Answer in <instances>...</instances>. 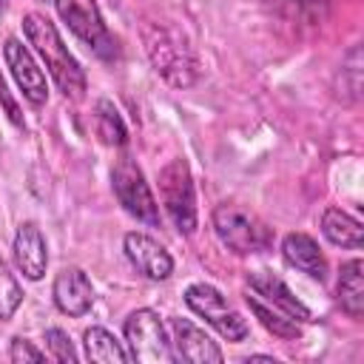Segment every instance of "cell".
<instances>
[{
    "mask_svg": "<svg viewBox=\"0 0 364 364\" xmlns=\"http://www.w3.org/2000/svg\"><path fill=\"white\" fill-rule=\"evenodd\" d=\"M23 34L34 46V51L43 57V63H46L51 80L57 82V88L68 100H80L85 94V71L74 60V54L68 51V46L63 43L57 26L48 17H43L37 11H28L23 17Z\"/></svg>",
    "mask_w": 364,
    "mask_h": 364,
    "instance_id": "obj_1",
    "label": "cell"
},
{
    "mask_svg": "<svg viewBox=\"0 0 364 364\" xmlns=\"http://www.w3.org/2000/svg\"><path fill=\"white\" fill-rule=\"evenodd\" d=\"M142 40H145L148 60L162 80H168L176 88H185L196 80L199 63L188 46V40L176 28L162 26V23H151V26H145Z\"/></svg>",
    "mask_w": 364,
    "mask_h": 364,
    "instance_id": "obj_2",
    "label": "cell"
},
{
    "mask_svg": "<svg viewBox=\"0 0 364 364\" xmlns=\"http://www.w3.org/2000/svg\"><path fill=\"white\" fill-rule=\"evenodd\" d=\"M210 222H213V233L219 236V242L239 256L262 253L273 245V230L256 213L239 205H219Z\"/></svg>",
    "mask_w": 364,
    "mask_h": 364,
    "instance_id": "obj_3",
    "label": "cell"
},
{
    "mask_svg": "<svg viewBox=\"0 0 364 364\" xmlns=\"http://www.w3.org/2000/svg\"><path fill=\"white\" fill-rule=\"evenodd\" d=\"M122 333H125L131 361H139V364H173L176 361V353L165 333V324H162L159 313H154L151 307L134 310L125 318Z\"/></svg>",
    "mask_w": 364,
    "mask_h": 364,
    "instance_id": "obj_4",
    "label": "cell"
},
{
    "mask_svg": "<svg viewBox=\"0 0 364 364\" xmlns=\"http://www.w3.org/2000/svg\"><path fill=\"white\" fill-rule=\"evenodd\" d=\"M159 196L162 205L176 225L179 233L191 236L196 230V191H193V176L185 159H171L159 171Z\"/></svg>",
    "mask_w": 364,
    "mask_h": 364,
    "instance_id": "obj_5",
    "label": "cell"
},
{
    "mask_svg": "<svg viewBox=\"0 0 364 364\" xmlns=\"http://www.w3.org/2000/svg\"><path fill=\"white\" fill-rule=\"evenodd\" d=\"M54 9L60 14V20L71 28V34L77 40H82L97 57H102V60L117 57V40L105 28L97 0H54Z\"/></svg>",
    "mask_w": 364,
    "mask_h": 364,
    "instance_id": "obj_6",
    "label": "cell"
},
{
    "mask_svg": "<svg viewBox=\"0 0 364 364\" xmlns=\"http://www.w3.org/2000/svg\"><path fill=\"white\" fill-rule=\"evenodd\" d=\"M111 188L119 199V205L139 222H145L148 228H156L159 225V205L151 193V185L145 182V173L142 168L125 154L114 162L111 168Z\"/></svg>",
    "mask_w": 364,
    "mask_h": 364,
    "instance_id": "obj_7",
    "label": "cell"
},
{
    "mask_svg": "<svg viewBox=\"0 0 364 364\" xmlns=\"http://www.w3.org/2000/svg\"><path fill=\"white\" fill-rule=\"evenodd\" d=\"M185 304L202 316L222 338L228 341H245L247 338V321L228 304V299L213 287V284H205V282H196L185 290Z\"/></svg>",
    "mask_w": 364,
    "mask_h": 364,
    "instance_id": "obj_8",
    "label": "cell"
},
{
    "mask_svg": "<svg viewBox=\"0 0 364 364\" xmlns=\"http://www.w3.org/2000/svg\"><path fill=\"white\" fill-rule=\"evenodd\" d=\"M3 57H6V65H9L17 88L23 91V97L31 105H43L48 100V82H46V74L40 71L37 60L31 57V51L17 37H9L3 43Z\"/></svg>",
    "mask_w": 364,
    "mask_h": 364,
    "instance_id": "obj_9",
    "label": "cell"
},
{
    "mask_svg": "<svg viewBox=\"0 0 364 364\" xmlns=\"http://www.w3.org/2000/svg\"><path fill=\"white\" fill-rule=\"evenodd\" d=\"M122 250L128 256V262L145 276V279H154V282H162L173 273V259L171 253L148 233L142 230H131L125 233L122 239Z\"/></svg>",
    "mask_w": 364,
    "mask_h": 364,
    "instance_id": "obj_10",
    "label": "cell"
},
{
    "mask_svg": "<svg viewBox=\"0 0 364 364\" xmlns=\"http://www.w3.org/2000/svg\"><path fill=\"white\" fill-rule=\"evenodd\" d=\"M171 330H173L176 358L191 361V364H219L225 358L222 350L216 347V341L202 327H196L191 318H182V316L171 318Z\"/></svg>",
    "mask_w": 364,
    "mask_h": 364,
    "instance_id": "obj_11",
    "label": "cell"
},
{
    "mask_svg": "<svg viewBox=\"0 0 364 364\" xmlns=\"http://www.w3.org/2000/svg\"><path fill=\"white\" fill-rule=\"evenodd\" d=\"M247 287H250L259 299H264L270 307H276L279 313L290 316L293 321H313L310 307H307L301 299H296L293 290H290L279 276H273L270 270H253V273H247Z\"/></svg>",
    "mask_w": 364,
    "mask_h": 364,
    "instance_id": "obj_12",
    "label": "cell"
},
{
    "mask_svg": "<svg viewBox=\"0 0 364 364\" xmlns=\"http://www.w3.org/2000/svg\"><path fill=\"white\" fill-rule=\"evenodd\" d=\"M51 296H54L57 310L71 316V318L85 316L91 310V304H94V287H91L88 276L80 267H63L57 273V279H54Z\"/></svg>",
    "mask_w": 364,
    "mask_h": 364,
    "instance_id": "obj_13",
    "label": "cell"
},
{
    "mask_svg": "<svg viewBox=\"0 0 364 364\" xmlns=\"http://www.w3.org/2000/svg\"><path fill=\"white\" fill-rule=\"evenodd\" d=\"M14 264L20 267V273L31 282H40L46 276L48 267V247L46 239L37 228V222H23L14 233Z\"/></svg>",
    "mask_w": 364,
    "mask_h": 364,
    "instance_id": "obj_14",
    "label": "cell"
},
{
    "mask_svg": "<svg viewBox=\"0 0 364 364\" xmlns=\"http://www.w3.org/2000/svg\"><path fill=\"white\" fill-rule=\"evenodd\" d=\"M282 256L290 267L307 273L310 279L316 282H324L327 279V259L318 247V242L307 233H287L282 239Z\"/></svg>",
    "mask_w": 364,
    "mask_h": 364,
    "instance_id": "obj_15",
    "label": "cell"
},
{
    "mask_svg": "<svg viewBox=\"0 0 364 364\" xmlns=\"http://www.w3.org/2000/svg\"><path fill=\"white\" fill-rule=\"evenodd\" d=\"M321 233L330 245H338V247L358 250L364 245L361 222L355 216H350L347 210H341V208H327L321 213Z\"/></svg>",
    "mask_w": 364,
    "mask_h": 364,
    "instance_id": "obj_16",
    "label": "cell"
},
{
    "mask_svg": "<svg viewBox=\"0 0 364 364\" xmlns=\"http://www.w3.org/2000/svg\"><path fill=\"white\" fill-rule=\"evenodd\" d=\"M338 304L350 318L364 316V262L350 259L338 276Z\"/></svg>",
    "mask_w": 364,
    "mask_h": 364,
    "instance_id": "obj_17",
    "label": "cell"
},
{
    "mask_svg": "<svg viewBox=\"0 0 364 364\" xmlns=\"http://www.w3.org/2000/svg\"><path fill=\"white\" fill-rule=\"evenodd\" d=\"M82 347H85L88 361H100V364H125V361H131L122 341H117L114 333H108L105 327H88L82 333Z\"/></svg>",
    "mask_w": 364,
    "mask_h": 364,
    "instance_id": "obj_18",
    "label": "cell"
},
{
    "mask_svg": "<svg viewBox=\"0 0 364 364\" xmlns=\"http://www.w3.org/2000/svg\"><path fill=\"white\" fill-rule=\"evenodd\" d=\"M94 128H97V136L105 142V145H125L128 142V128L119 117V111L114 108L111 100H97L94 105Z\"/></svg>",
    "mask_w": 364,
    "mask_h": 364,
    "instance_id": "obj_19",
    "label": "cell"
},
{
    "mask_svg": "<svg viewBox=\"0 0 364 364\" xmlns=\"http://www.w3.org/2000/svg\"><path fill=\"white\" fill-rule=\"evenodd\" d=\"M276 14L296 20V23H307L316 26L327 17L330 11V0H264Z\"/></svg>",
    "mask_w": 364,
    "mask_h": 364,
    "instance_id": "obj_20",
    "label": "cell"
},
{
    "mask_svg": "<svg viewBox=\"0 0 364 364\" xmlns=\"http://www.w3.org/2000/svg\"><path fill=\"white\" fill-rule=\"evenodd\" d=\"M247 299V307L253 310V316L262 321V327L267 330V333H273V336H279V338H299V321H293L290 316H284V313H279L276 307H270V304H264L256 293L253 296H245Z\"/></svg>",
    "mask_w": 364,
    "mask_h": 364,
    "instance_id": "obj_21",
    "label": "cell"
},
{
    "mask_svg": "<svg viewBox=\"0 0 364 364\" xmlns=\"http://www.w3.org/2000/svg\"><path fill=\"white\" fill-rule=\"evenodd\" d=\"M341 102H358L361 100V48L353 46L347 57L341 60Z\"/></svg>",
    "mask_w": 364,
    "mask_h": 364,
    "instance_id": "obj_22",
    "label": "cell"
},
{
    "mask_svg": "<svg viewBox=\"0 0 364 364\" xmlns=\"http://www.w3.org/2000/svg\"><path fill=\"white\" fill-rule=\"evenodd\" d=\"M20 301H23V287H20L17 279L9 273L6 262L0 259V318H3V321L11 318V316L17 313V307H20Z\"/></svg>",
    "mask_w": 364,
    "mask_h": 364,
    "instance_id": "obj_23",
    "label": "cell"
},
{
    "mask_svg": "<svg viewBox=\"0 0 364 364\" xmlns=\"http://www.w3.org/2000/svg\"><path fill=\"white\" fill-rule=\"evenodd\" d=\"M46 344H48L54 361H60V364H77V350H74L68 333H63L60 327H48L46 330Z\"/></svg>",
    "mask_w": 364,
    "mask_h": 364,
    "instance_id": "obj_24",
    "label": "cell"
},
{
    "mask_svg": "<svg viewBox=\"0 0 364 364\" xmlns=\"http://www.w3.org/2000/svg\"><path fill=\"white\" fill-rule=\"evenodd\" d=\"M9 358H11L14 364H20V361H46V353H43V350H37L28 338L14 336V338H11V344H9Z\"/></svg>",
    "mask_w": 364,
    "mask_h": 364,
    "instance_id": "obj_25",
    "label": "cell"
},
{
    "mask_svg": "<svg viewBox=\"0 0 364 364\" xmlns=\"http://www.w3.org/2000/svg\"><path fill=\"white\" fill-rule=\"evenodd\" d=\"M0 105H3V111L9 114V119L17 125V128H23V117H20V105H17V100L11 97V91H9V85H6V80H3V74H0Z\"/></svg>",
    "mask_w": 364,
    "mask_h": 364,
    "instance_id": "obj_26",
    "label": "cell"
},
{
    "mask_svg": "<svg viewBox=\"0 0 364 364\" xmlns=\"http://www.w3.org/2000/svg\"><path fill=\"white\" fill-rule=\"evenodd\" d=\"M247 361H273V355H250Z\"/></svg>",
    "mask_w": 364,
    "mask_h": 364,
    "instance_id": "obj_27",
    "label": "cell"
},
{
    "mask_svg": "<svg viewBox=\"0 0 364 364\" xmlns=\"http://www.w3.org/2000/svg\"><path fill=\"white\" fill-rule=\"evenodd\" d=\"M3 9H6V0H0V14H3Z\"/></svg>",
    "mask_w": 364,
    "mask_h": 364,
    "instance_id": "obj_28",
    "label": "cell"
}]
</instances>
